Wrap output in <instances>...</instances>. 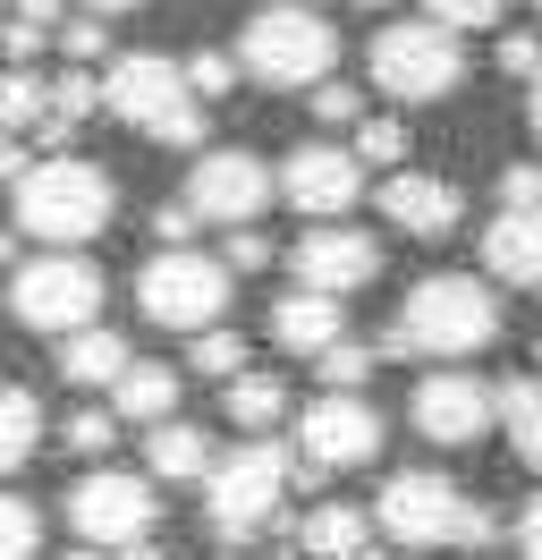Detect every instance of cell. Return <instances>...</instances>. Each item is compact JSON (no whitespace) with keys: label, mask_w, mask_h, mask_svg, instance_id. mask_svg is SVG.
<instances>
[{"label":"cell","mask_w":542,"mask_h":560,"mask_svg":"<svg viewBox=\"0 0 542 560\" xmlns=\"http://www.w3.org/2000/svg\"><path fill=\"white\" fill-rule=\"evenodd\" d=\"M297 451L305 467H373L381 458V408L365 390H322L297 417Z\"/></svg>","instance_id":"cell-13"},{"label":"cell","mask_w":542,"mask_h":560,"mask_svg":"<svg viewBox=\"0 0 542 560\" xmlns=\"http://www.w3.org/2000/svg\"><path fill=\"white\" fill-rule=\"evenodd\" d=\"M347 9H390V0H347Z\"/></svg>","instance_id":"cell-48"},{"label":"cell","mask_w":542,"mask_h":560,"mask_svg":"<svg viewBox=\"0 0 542 560\" xmlns=\"http://www.w3.org/2000/svg\"><path fill=\"white\" fill-rule=\"evenodd\" d=\"M60 560H110V552H94V544H85V552H60Z\"/></svg>","instance_id":"cell-47"},{"label":"cell","mask_w":542,"mask_h":560,"mask_svg":"<svg viewBox=\"0 0 542 560\" xmlns=\"http://www.w3.org/2000/svg\"><path fill=\"white\" fill-rule=\"evenodd\" d=\"M288 272H297V289H322V298H356L365 280H381V238L347 230V221H314V230L288 246Z\"/></svg>","instance_id":"cell-14"},{"label":"cell","mask_w":542,"mask_h":560,"mask_svg":"<svg viewBox=\"0 0 542 560\" xmlns=\"http://www.w3.org/2000/svg\"><path fill=\"white\" fill-rule=\"evenodd\" d=\"M271 205V171L263 153H246V144H212L196 153V171H187V212L196 221H221V230H255Z\"/></svg>","instance_id":"cell-11"},{"label":"cell","mask_w":542,"mask_h":560,"mask_svg":"<svg viewBox=\"0 0 542 560\" xmlns=\"http://www.w3.org/2000/svg\"><path fill=\"white\" fill-rule=\"evenodd\" d=\"M51 357H60V374H68V383H85V390H110V383H119V374L136 365V357H128V340H119V331H102V323L68 331V340H60Z\"/></svg>","instance_id":"cell-21"},{"label":"cell","mask_w":542,"mask_h":560,"mask_svg":"<svg viewBox=\"0 0 542 560\" xmlns=\"http://www.w3.org/2000/svg\"><path fill=\"white\" fill-rule=\"evenodd\" d=\"M187 365H196V374H212V383H237V374H246V331H229V323H212V331H196V349H187Z\"/></svg>","instance_id":"cell-26"},{"label":"cell","mask_w":542,"mask_h":560,"mask_svg":"<svg viewBox=\"0 0 542 560\" xmlns=\"http://www.w3.org/2000/svg\"><path fill=\"white\" fill-rule=\"evenodd\" d=\"M110 212H119V187L102 162L85 153H51V162H26L17 178V230L43 246H85L110 230Z\"/></svg>","instance_id":"cell-4"},{"label":"cell","mask_w":542,"mask_h":560,"mask_svg":"<svg viewBox=\"0 0 542 560\" xmlns=\"http://www.w3.org/2000/svg\"><path fill=\"white\" fill-rule=\"evenodd\" d=\"M534 9H542V0H534Z\"/></svg>","instance_id":"cell-49"},{"label":"cell","mask_w":542,"mask_h":560,"mask_svg":"<svg viewBox=\"0 0 542 560\" xmlns=\"http://www.w3.org/2000/svg\"><path fill=\"white\" fill-rule=\"evenodd\" d=\"M221 264H229V272H263L271 238H263V230H229V255H221Z\"/></svg>","instance_id":"cell-37"},{"label":"cell","mask_w":542,"mask_h":560,"mask_svg":"<svg viewBox=\"0 0 542 560\" xmlns=\"http://www.w3.org/2000/svg\"><path fill=\"white\" fill-rule=\"evenodd\" d=\"M237 69L255 85H271V94H314L339 69V26L314 0H263L246 18V35H237Z\"/></svg>","instance_id":"cell-3"},{"label":"cell","mask_w":542,"mask_h":560,"mask_svg":"<svg viewBox=\"0 0 542 560\" xmlns=\"http://www.w3.org/2000/svg\"><path fill=\"white\" fill-rule=\"evenodd\" d=\"M314 119H331V128H356V119H365L356 85H347V77H322V85H314Z\"/></svg>","instance_id":"cell-35"},{"label":"cell","mask_w":542,"mask_h":560,"mask_svg":"<svg viewBox=\"0 0 542 560\" xmlns=\"http://www.w3.org/2000/svg\"><path fill=\"white\" fill-rule=\"evenodd\" d=\"M9 255H17V230H9V221H0V264H9Z\"/></svg>","instance_id":"cell-46"},{"label":"cell","mask_w":542,"mask_h":560,"mask_svg":"<svg viewBox=\"0 0 542 560\" xmlns=\"http://www.w3.org/2000/svg\"><path fill=\"white\" fill-rule=\"evenodd\" d=\"M373 526H381L390 544H406V552H483V544L500 535V518H492L467 485L433 476V467H399V476L381 485Z\"/></svg>","instance_id":"cell-2"},{"label":"cell","mask_w":542,"mask_h":560,"mask_svg":"<svg viewBox=\"0 0 542 560\" xmlns=\"http://www.w3.org/2000/svg\"><path fill=\"white\" fill-rule=\"evenodd\" d=\"M433 9V26H449V35H483V26H500L508 0H424Z\"/></svg>","instance_id":"cell-32"},{"label":"cell","mask_w":542,"mask_h":560,"mask_svg":"<svg viewBox=\"0 0 542 560\" xmlns=\"http://www.w3.org/2000/svg\"><path fill=\"white\" fill-rule=\"evenodd\" d=\"M212 433L203 424H187V417H162V424H144V467L162 476V485H203L212 476Z\"/></svg>","instance_id":"cell-18"},{"label":"cell","mask_w":542,"mask_h":560,"mask_svg":"<svg viewBox=\"0 0 542 560\" xmlns=\"http://www.w3.org/2000/svg\"><path fill=\"white\" fill-rule=\"evenodd\" d=\"M153 238H162V246H187V238H196V212H187V196L153 212Z\"/></svg>","instance_id":"cell-40"},{"label":"cell","mask_w":542,"mask_h":560,"mask_svg":"<svg viewBox=\"0 0 542 560\" xmlns=\"http://www.w3.org/2000/svg\"><path fill=\"white\" fill-rule=\"evenodd\" d=\"M60 442H68L76 458H102L110 442H119V417H110V408H76V417L60 424Z\"/></svg>","instance_id":"cell-31"},{"label":"cell","mask_w":542,"mask_h":560,"mask_svg":"<svg viewBox=\"0 0 542 560\" xmlns=\"http://www.w3.org/2000/svg\"><path fill=\"white\" fill-rule=\"evenodd\" d=\"M406 417H415V433H424V442L467 451V442H483V433L500 424V390L474 383V374H458V365H440V374H424V383H415Z\"/></svg>","instance_id":"cell-12"},{"label":"cell","mask_w":542,"mask_h":560,"mask_svg":"<svg viewBox=\"0 0 542 560\" xmlns=\"http://www.w3.org/2000/svg\"><path fill=\"white\" fill-rule=\"evenodd\" d=\"M483 272L508 280V289H542V212H492Z\"/></svg>","instance_id":"cell-17"},{"label":"cell","mask_w":542,"mask_h":560,"mask_svg":"<svg viewBox=\"0 0 542 560\" xmlns=\"http://www.w3.org/2000/svg\"><path fill=\"white\" fill-rule=\"evenodd\" d=\"M500 212H542V162H508L500 171Z\"/></svg>","instance_id":"cell-36"},{"label":"cell","mask_w":542,"mask_h":560,"mask_svg":"<svg viewBox=\"0 0 542 560\" xmlns=\"http://www.w3.org/2000/svg\"><path fill=\"white\" fill-rule=\"evenodd\" d=\"M288 451L280 442H246V451L212 458V476H203V518L221 544H246V535H263L280 518V501H288Z\"/></svg>","instance_id":"cell-7"},{"label":"cell","mask_w":542,"mask_h":560,"mask_svg":"<svg viewBox=\"0 0 542 560\" xmlns=\"http://www.w3.org/2000/svg\"><path fill=\"white\" fill-rule=\"evenodd\" d=\"M9 306H17V323H34V331L68 340V331H85V323L102 315V264H85L76 246H51V255L17 264Z\"/></svg>","instance_id":"cell-9"},{"label":"cell","mask_w":542,"mask_h":560,"mask_svg":"<svg viewBox=\"0 0 542 560\" xmlns=\"http://www.w3.org/2000/svg\"><path fill=\"white\" fill-rule=\"evenodd\" d=\"M34 51H43V26H17V18H9V26H0V60H9V69H26Z\"/></svg>","instance_id":"cell-39"},{"label":"cell","mask_w":542,"mask_h":560,"mask_svg":"<svg viewBox=\"0 0 542 560\" xmlns=\"http://www.w3.org/2000/svg\"><path fill=\"white\" fill-rule=\"evenodd\" d=\"M85 18H119V9H136V0H76Z\"/></svg>","instance_id":"cell-43"},{"label":"cell","mask_w":542,"mask_h":560,"mask_svg":"<svg viewBox=\"0 0 542 560\" xmlns=\"http://www.w3.org/2000/svg\"><path fill=\"white\" fill-rule=\"evenodd\" d=\"M373 85L390 94V103H449L458 85H467V35H449L433 18H399V26H381L365 51Z\"/></svg>","instance_id":"cell-6"},{"label":"cell","mask_w":542,"mask_h":560,"mask_svg":"<svg viewBox=\"0 0 542 560\" xmlns=\"http://www.w3.org/2000/svg\"><path fill=\"white\" fill-rule=\"evenodd\" d=\"M43 442V399L26 383H0V476H17Z\"/></svg>","instance_id":"cell-24"},{"label":"cell","mask_w":542,"mask_h":560,"mask_svg":"<svg viewBox=\"0 0 542 560\" xmlns=\"http://www.w3.org/2000/svg\"><path fill=\"white\" fill-rule=\"evenodd\" d=\"M221 417H229L237 433H255V442H263L271 424L288 417V383H280V374H237L229 399H221Z\"/></svg>","instance_id":"cell-23"},{"label":"cell","mask_w":542,"mask_h":560,"mask_svg":"<svg viewBox=\"0 0 542 560\" xmlns=\"http://www.w3.org/2000/svg\"><path fill=\"white\" fill-rule=\"evenodd\" d=\"M34 552H43V510L0 492V560H34Z\"/></svg>","instance_id":"cell-29"},{"label":"cell","mask_w":542,"mask_h":560,"mask_svg":"<svg viewBox=\"0 0 542 560\" xmlns=\"http://www.w3.org/2000/svg\"><path fill=\"white\" fill-rule=\"evenodd\" d=\"M187 85H196V103H221L237 85V51H196V60H187Z\"/></svg>","instance_id":"cell-34"},{"label":"cell","mask_w":542,"mask_h":560,"mask_svg":"<svg viewBox=\"0 0 542 560\" xmlns=\"http://www.w3.org/2000/svg\"><path fill=\"white\" fill-rule=\"evenodd\" d=\"M60 51H68V69L110 60V18H60Z\"/></svg>","instance_id":"cell-33"},{"label":"cell","mask_w":542,"mask_h":560,"mask_svg":"<svg viewBox=\"0 0 542 560\" xmlns=\"http://www.w3.org/2000/svg\"><path fill=\"white\" fill-rule=\"evenodd\" d=\"M500 433H508V451L526 458V467H542V383H508L500 390Z\"/></svg>","instance_id":"cell-25"},{"label":"cell","mask_w":542,"mask_h":560,"mask_svg":"<svg viewBox=\"0 0 542 560\" xmlns=\"http://www.w3.org/2000/svg\"><path fill=\"white\" fill-rule=\"evenodd\" d=\"M500 340V298L492 280L474 272H424L406 289L399 323L381 331V357H433V365H458V357H483Z\"/></svg>","instance_id":"cell-1"},{"label":"cell","mask_w":542,"mask_h":560,"mask_svg":"<svg viewBox=\"0 0 542 560\" xmlns=\"http://www.w3.org/2000/svg\"><path fill=\"white\" fill-rule=\"evenodd\" d=\"M347 331V315H339V298H322V289H288L280 306H271V340L297 357H322Z\"/></svg>","instance_id":"cell-19"},{"label":"cell","mask_w":542,"mask_h":560,"mask_svg":"<svg viewBox=\"0 0 542 560\" xmlns=\"http://www.w3.org/2000/svg\"><path fill=\"white\" fill-rule=\"evenodd\" d=\"M110 417H136V424L178 417V374H169V365H144V357H136L128 374L110 383Z\"/></svg>","instance_id":"cell-22"},{"label":"cell","mask_w":542,"mask_h":560,"mask_svg":"<svg viewBox=\"0 0 542 560\" xmlns=\"http://www.w3.org/2000/svg\"><path fill=\"white\" fill-rule=\"evenodd\" d=\"M314 365H322V390H365V374L381 365V349H373V340H347V331H339V340H331L322 357H314Z\"/></svg>","instance_id":"cell-27"},{"label":"cell","mask_w":542,"mask_h":560,"mask_svg":"<svg viewBox=\"0 0 542 560\" xmlns=\"http://www.w3.org/2000/svg\"><path fill=\"white\" fill-rule=\"evenodd\" d=\"M500 69H517V77H542V35H500Z\"/></svg>","instance_id":"cell-38"},{"label":"cell","mask_w":542,"mask_h":560,"mask_svg":"<svg viewBox=\"0 0 542 560\" xmlns=\"http://www.w3.org/2000/svg\"><path fill=\"white\" fill-rule=\"evenodd\" d=\"M356 162H381V171H399L406 162V119H356V144H347Z\"/></svg>","instance_id":"cell-30"},{"label":"cell","mask_w":542,"mask_h":560,"mask_svg":"<svg viewBox=\"0 0 542 560\" xmlns=\"http://www.w3.org/2000/svg\"><path fill=\"white\" fill-rule=\"evenodd\" d=\"M110 560H162V552H153V544H128V552H110Z\"/></svg>","instance_id":"cell-45"},{"label":"cell","mask_w":542,"mask_h":560,"mask_svg":"<svg viewBox=\"0 0 542 560\" xmlns=\"http://www.w3.org/2000/svg\"><path fill=\"white\" fill-rule=\"evenodd\" d=\"M68 526H76L94 552H128V544H153V526H162V492H153V476H128V467H94L85 485L68 492Z\"/></svg>","instance_id":"cell-10"},{"label":"cell","mask_w":542,"mask_h":560,"mask_svg":"<svg viewBox=\"0 0 542 560\" xmlns=\"http://www.w3.org/2000/svg\"><path fill=\"white\" fill-rule=\"evenodd\" d=\"M0 128H17L34 144V128H43V77H26V69L0 77Z\"/></svg>","instance_id":"cell-28"},{"label":"cell","mask_w":542,"mask_h":560,"mask_svg":"<svg viewBox=\"0 0 542 560\" xmlns=\"http://www.w3.org/2000/svg\"><path fill=\"white\" fill-rule=\"evenodd\" d=\"M68 0H17V26H43V35H60Z\"/></svg>","instance_id":"cell-42"},{"label":"cell","mask_w":542,"mask_h":560,"mask_svg":"<svg viewBox=\"0 0 542 560\" xmlns=\"http://www.w3.org/2000/svg\"><path fill=\"white\" fill-rule=\"evenodd\" d=\"M526 119H534V137H542V77H534V94H526Z\"/></svg>","instance_id":"cell-44"},{"label":"cell","mask_w":542,"mask_h":560,"mask_svg":"<svg viewBox=\"0 0 542 560\" xmlns=\"http://www.w3.org/2000/svg\"><path fill=\"white\" fill-rule=\"evenodd\" d=\"M297 560H373V518H365V510H347V501L305 510V526H297Z\"/></svg>","instance_id":"cell-20"},{"label":"cell","mask_w":542,"mask_h":560,"mask_svg":"<svg viewBox=\"0 0 542 560\" xmlns=\"http://www.w3.org/2000/svg\"><path fill=\"white\" fill-rule=\"evenodd\" d=\"M280 196L297 212H314V221H339V212L365 196V162L347 153V144H322V137H305L288 162H280Z\"/></svg>","instance_id":"cell-15"},{"label":"cell","mask_w":542,"mask_h":560,"mask_svg":"<svg viewBox=\"0 0 542 560\" xmlns=\"http://www.w3.org/2000/svg\"><path fill=\"white\" fill-rule=\"evenodd\" d=\"M517 552H526V560H542V492L526 501V510H517Z\"/></svg>","instance_id":"cell-41"},{"label":"cell","mask_w":542,"mask_h":560,"mask_svg":"<svg viewBox=\"0 0 542 560\" xmlns=\"http://www.w3.org/2000/svg\"><path fill=\"white\" fill-rule=\"evenodd\" d=\"M102 110H119L153 144H203V110L212 103H196L187 60H169V51H119L102 69Z\"/></svg>","instance_id":"cell-5"},{"label":"cell","mask_w":542,"mask_h":560,"mask_svg":"<svg viewBox=\"0 0 542 560\" xmlns=\"http://www.w3.org/2000/svg\"><path fill=\"white\" fill-rule=\"evenodd\" d=\"M136 306L169 331H212L229 315V264L203 246H153V264L136 272Z\"/></svg>","instance_id":"cell-8"},{"label":"cell","mask_w":542,"mask_h":560,"mask_svg":"<svg viewBox=\"0 0 542 560\" xmlns=\"http://www.w3.org/2000/svg\"><path fill=\"white\" fill-rule=\"evenodd\" d=\"M381 212H390V230H399V238H449V230H458V212H467V196H458V178L390 171V178H381Z\"/></svg>","instance_id":"cell-16"}]
</instances>
